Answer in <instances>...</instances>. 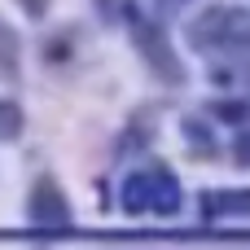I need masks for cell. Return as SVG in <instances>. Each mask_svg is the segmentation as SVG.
<instances>
[{
    "label": "cell",
    "instance_id": "1",
    "mask_svg": "<svg viewBox=\"0 0 250 250\" xmlns=\"http://www.w3.org/2000/svg\"><path fill=\"white\" fill-rule=\"evenodd\" d=\"M123 207L132 215H176L180 211V185H176V176L167 167L149 163V167H141V171L127 176Z\"/></svg>",
    "mask_w": 250,
    "mask_h": 250
},
{
    "label": "cell",
    "instance_id": "2",
    "mask_svg": "<svg viewBox=\"0 0 250 250\" xmlns=\"http://www.w3.org/2000/svg\"><path fill=\"white\" fill-rule=\"evenodd\" d=\"M31 220L35 224H70V202L62 198V189L44 176L40 185H35V193H31Z\"/></svg>",
    "mask_w": 250,
    "mask_h": 250
},
{
    "label": "cell",
    "instance_id": "3",
    "mask_svg": "<svg viewBox=\"0 0 250 250\" xmlns=\"http://www.w3.org/2000/svg\"><path fill=\"white\" fill-rule=\"evenodd\" d=\"M18 132H22V110H18L9 97H0V136H9V141H13Z\"/></svg>",
    "mask_w": 250,
    "mask_h": 250
}]
</instances>
